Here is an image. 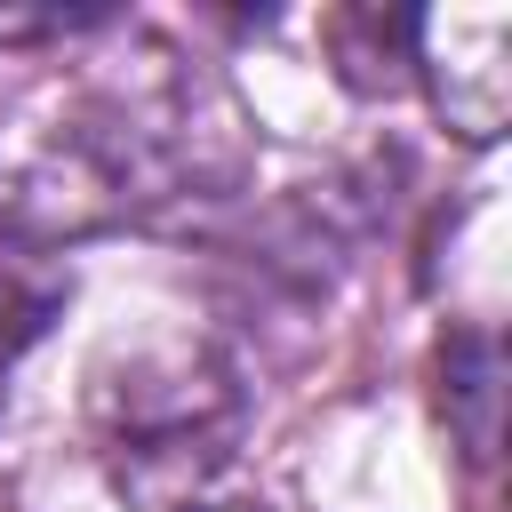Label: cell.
Masks as SVG:
<instances>
[{
    "mask_svg": "<svg viewBox=\"0 0 512 512\" xmlns=\"http://www.w3.org/2000/svg\"><path fill=\"white\" fill-rule=\"evenodd\" d=\"M96 440L128 504L184 512L240 440V384L200 344L128 352V368L96 384Z\"/></svg>",
    "mask_w": 512,
    "mask_h": 512,
    "instance_id": "cell-1",
    "label": "cell"
},
{
    "mask_svg": "<svg viewBox=\"0 0 512 512\" xmlns=\"http://www.w3.org/2000/svg\"><path fill=\"white\" fill-rule=\"evenodd\" d=\"M512 16L504 8H440L416 16V72L432 80L440 120L464 144H496L512 120Z\"/></svg>",
    "mask_w": 512,
    "mask_h": 512,
    "instance_id": "cell-2",
    "label": "cell"
},
{
    "mask_svg": "<svg viewBox=\"0 0 512 512\" xmlns=\"http://www.w3.org/2000/svg\"><path fill=\"white\" fill-rule=\"evenodd\" d=\"M328 48H336V72L360 88V96H392L408 72H416V16L400 8H344L328 16Z\"/></svg>",
    "mask_w": 512,
    "mask_h": 512,
    "instance_id": "cell-3",
    "label": "cell"
},
{
    "mask_svg": "<svg viewBox=\"0 0 512 512\" xmlns=\"http://www.w3.org/2000/svg\"><path fill=\"white\" fill-rule=\"evenodd\" d=\"M48 304H56V288L40 280L32 232L16 216H0V352H8V336H32L48 320Z\"/></svg>",
    "mask_w": 512,
    "mask_h": 512,
    "instance_id": "cell-4",
    "label": "cell"
},
{
    "mask_svg": "<svg viewBox=\"0 0 512 512\" xmlns=\"http://www.w3.org/2000/svg\"><path fill=\"white\" fill-rule=\"evenodd\" d=\"M440 376H448V392L472 408V416H464V448L488 456V448H496V344H488V336H456V344L440 352Z\"/></svg>",
    "mask_w": 512,
    "mask_h": 512,
    "instance_id": "cell-5",
    "label": "cell"
},
{
    "mask_svg": "<svg viewBox=\"0 0 512 512\" xmlns=\"http://www.w3.org/2000/svg\"><path fill=\"white\" fill-rule=\"evenodd\" d=\"M224 512H256V504H224Z\"/></svg>",
    "mask_w": 512,
    "mask_h": 512,
    "instance_id": "cell-6",
    "label": "cell"
},
{
    "mask_svg": "<svg viewBox=\"0 0 512 512\" xmlns=\"http://www.w3.org/2000/svg\"><path fill=\"white\" fill-rule=\"evenodd\" d=\"M0 360H8V352H0Z\"/></svg>",
    "mask_w": 512,
    "mask_h": 512,
    "instance_id": "cell-7",
    "label": "cell"
}]
</instances>
